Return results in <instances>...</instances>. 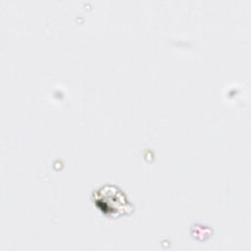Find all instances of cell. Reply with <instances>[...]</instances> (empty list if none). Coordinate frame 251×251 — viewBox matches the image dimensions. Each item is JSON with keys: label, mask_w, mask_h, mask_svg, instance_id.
Returning <instances> with one entry per match:
<instances>
[{"label": "cell", "mask_w": 251, "mask_h": 251, "mask_svg": "<svg viewBox=\"0 0 251 251\" xmlns=\"http://www.w3.org/2000/svg\"><path fill=\"white\" fill-rule=\"evenodd\" d=\"M98 192V194H95V201L100 208L110 202L112 203L106 213L116 214L118 216L126 213V206L129 205L126 202V196L118 188L106 186L101 188Z\"/></svg>", "instance_id": "1"}]
</instances>
